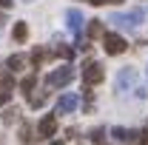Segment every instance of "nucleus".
<instances>
[{"mask_svg": "<svg viewBox=\"0 0 148 145\" xmlns=\"http://www.w3.org/2000/svg\"><path fill=\"white\" fill-rule=\"evenodd\" d=\"M54 131H57V117L54 114H49V117H43V120L37 122V134H40L43 140H49Z\"/></svg>", "mask_w": 148, "mask_h": 145, "instance_id": "39448f33", "label": "nucleus"}, {"mask_svg": "<svg viewBox=\"0 0 148 145\" xmlns=\"http://www.w3.org/2000/svg\"><path fill=\"white\" fill-rule=\"evenodd\" d=\"M77 108V94L69 91V94H63L60 100H57V114H74Z\"/></svg>", "mask_w": 148, "mask_h": 145, "instance_id": "423d86ee", "label": "nucleus"}, {"mask_svg": "<svg viewBox=\"0 0 148 145\" xmlns=\"http://www.w3.org/2000/svg\"><path fill=\"white\" fill-rule=\"evenodd\" d=\"M54 54L66 57V60H71V57H74V51H71V49H69V46H57V49H54Z\"/></svg>", "mask_w": 148, "mask_h": 145, "instance_id": "f3484780", "label": "nucleus"}, {"mask_svg": "<svg viewBox=\"0 0 148 145\" xmlns=\"http://www.w3.org/2000/svg\"><path fill=\"white\" fill-rule=\"evenodd\" d=\"M134 77H137L134 68H123V71L117 74V85H114V88H117V91H125L131 83H134Z\"/></svg>", "mask_w": 148, "mask_h": 145, "instance_id": "1a4fd4ad", "label": "nucleus"}, {"mask_svg": "<svg viewBox=\"0 0 148 145\" xmlns=\"http://www.w3.org/2000/svg\"><path fill=\"white\" fill-rule=\"evenodd\" d=\"M23 66H26V57L23 54H12L9 60H6V68H9V71H20Z\"/></svg>", "mask_w": 148, "mask_h": 145, "instance_id": "9d476101", "label": "nucleus"}, {"mask_svg": "<svg viewBox=\"0 0 148 145\" xmlns=\"http://www.w3.org/2000/svg\"><path fill=\"white\" fill-rule=\"evenodd\" d=\"M32 140H34V137H32V128L23 125V128H20V142H32Z\"/></svg>", "mask_w": 148, "mask_h": 145, "instance_id": "a211bd4d", "label": "nucleus"}, {"mask_svg": "<svg viewBox=\"0 0 148 145\" xmlns=\"http://www.w3.org/2000/svg\"><path fill=\"white\" fill-rule=\"evenodd\" d=\"M51 145H63V142H51Z\"/></svg>", "mask_w": 148, "mask_h": 145, "instance_id": "5701e85b", "label": "nucleus"}, {"mask_svg": "<svg viewBox=\"0 0 148 145\" xmlns=\"http://www.w3.org/2000/svg\"><path fill=\"white\" fill-rule=\"evenodd\" d=\"M9 100H12V88H3L0 91V105H6Z\"/></svg>", "mask_w": 148, "mask_h": 145, "instance_id": "412c9836", "label": "nucleus"}, {"mask_svg": "<svg viewBox=\"0 0 148 145\" xmlns=\"http://www.w3.org/2000/svg\"><path fill=\"white\" fill-rule=\"evenodd\" d=\"M12 37H14L17 43H23V40L29 37V26H26V23H14V31H12Z\"/></svg>", "mask_w": 148, "mask_h": 145, "instance_id": "f8f14e48", "label": "nucleus"}, {"mask_svg": "<svg viewBox=\"0 0 148 145\" xmlns=\"http://www.w3.org/2000/svg\"><path fill=\"white\" fill-rule=\"evenodd\" d=\"M145 17V12L143 9H134V12H114L111 14V23L117 26V29H137L140 23Z\"/></svg>", "mask_w": 148, "mask_h": 145, "instance_id": "f257e3e1", "label": "nucleus"}, {"mask_svg": "<svg viewBox=\"0 0 148 145\" xmlns=\"http://www.w3.org/2000/svg\"><path fill=\"white\" fill-rule=\"evenodd\" d=\"M71 77H74V68L69 63V66H63V68H57V71H51L46 77V88H63V85L71 83Z\"/></svg>", "mask_w": 148, "mask_h": 145, "instance_id": "f03ea898", "label": "nucleus"}, {"mask_svg": "<svg viewBox=\"0 0 148 145\" xmlns=\"http://www.w3.org/2000/svg\"><path fill=\"white\" fill-rule=\"evenodd\" d=\"M34 85H37V77H34V74H29V77H26V80L20 83V91H23L26 97H32V91H34Z\"/></svg>", "mask_w": 148, "mask_h": 145, "instance_id": "9b49d317", "label": "nucleus"}, {"mask_svg": "<svg viewBox=\"0 0 148 145\" xmlns=\"http://www.w3.org/2000/svg\"><path fill=\"white\" fill-rule=\"evenodd\" d=\"M91 105H94V94L88 91V85H86V103H83V108H86V111H91Z\"/></svg>", "mask_w": 148, "mask_h": 145, "instance_id": "aec40b11", "label": "nucleus"}, {"mask_svg": "<svg viewBox=\"0 0 148 145\" xmlns=\"http://www.w3.org/2000/svg\"><path fill=\"white\" fill-rule=\"evenodd\" d=\"M114 140L117 142H140V134L143 131H134V128H111Z\"/></svg>", "mask_w": 148, "mask_h": 145, "instance_id": "0eeeda50", "label": "nucleus"}, {"mask_svg": "<svg viewBox=\"0 0 148 145\" xmlns=\"http://www.w3.org/2000/svg\"><path fill=\"white\" fill-rule=\"evenodd\" d=\"M66 20H69V29H71L74 34H80V31H83L86 17H83V12H80V9H69V12H66Z\"/></svg>", "mask_w": 148, "mask_h": 145, "instance_id": "6e6552de", "label": "nucleus"}, {"mask_svg": "<svg viewBox=\"0 0 148 145\" xmlns=\"http://www.w3.org/2000/svg\"><path fill=\"white\" fill-rule=\"evenodd\" d=\"M103 77H106V71H103V66L97 63V60H88L86 66H83V83L91 88V85H97V83H103Z\"/></svg>", "mask_w": 148, "mask_h": 145, "instance_id": "7ed1b4c3", "label": "nucleus"}, {"mask_svg": "<svg viewBox=\"0 0 148 145\" xmlns=\"http://www.w3.org/2000/svg\"><path fill=\"white\" fill-rule=\"evenodd\" d=\"M12 85H14V80H12V71L3 74V68H0V91H3V88H12Z\"/></svg>", "mask_w": 148, "mask_h": 145, "instance_id": "2eb2a0df", "label": "nucleus"}, {"mask_svg": "<svg viewBox=\"0 0 148 145\" xmlns=\"http://www.w3.org/2000/svg\"><path fill=\"white\" fill-rule=\"evenodd\" d=\"M88 37H103V26H100V20H91V23H88Z\"/></svg>", "mask_w": 148, "mask_h": 145, "instance_id": "4468645a", "label": "nucleus"}, {"mask_svg": "<svg viewBox=\"0 0 148 145\" xmlns=\"http://www.w3.org/2000/svg\"><path fill=\"white\" fill-rule=\"evenodd\" d=\"M12 3L14 0H0V9H12Z\"/></svg>", "mask_w": 148, "mask_h": 145, "instance_id": "4be33fe9", "label": "nucleus"}, {"mask_svg": "<svg viewBox=\"0 0 148 145\" xmlns=\"http://www.w3.org/2000/svg\"><path fill=\"white\" fill-rule=\"evenodd\" d=\"M91 140H94L97 145H108V142H106V128H97V131L91 134Z\"/></svg>", "mask_w": 148, "mask_h": 145, "instance_id": "dca6fc26", "label": "nucleus"}, {"mask_svg": "<svg viewBox=\"0 0 148 145\" xmlns=\"http://www.w3.org/2000/svg\"><path fill=\"white\" fill-rule=\"evenodd\" d=\"M46 57H49V51H46V49H34V51H32V66H34V68H40V66L46 63Z\"/></svg>", "mask_w": 148, "mask_h": 145, "instance_id": "ddd939ff", "label": "nucleus"}, {"mask_svg": "<svg viewBox=\"0 0 148 145\" xmlns=\"http://www.w3.org/2000/svg\"><path fill=\"white\" fill-rule=\"evenodd\" d=\"M103 49H106V54L117 57V54H123V51L128 49V43L120 34H103Z\"/></svg>", "mask_w": 148, "mask_h": 145, "instance_id": "20e7f679", "label": "nucleus"}, {"mask_svg": "<svg viewBox=\"0 0 148 145\" xmlns=\"http://www.w3.org/2000/svg\"><path fill=\"white\" fill-rule=\"evenodd\" d=\"M17 114H20L17 108H6V114H3V122H14V120H17Z\"/></svg>", "mask_w": 148, "mask_h": 145, "instance_id": "6ab92c4d", "label": "nucleus"}]
</instances>
